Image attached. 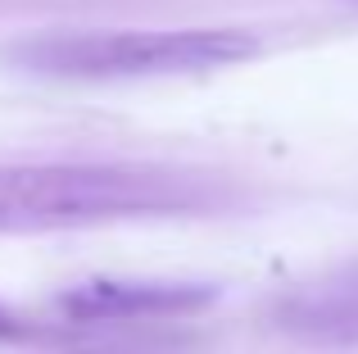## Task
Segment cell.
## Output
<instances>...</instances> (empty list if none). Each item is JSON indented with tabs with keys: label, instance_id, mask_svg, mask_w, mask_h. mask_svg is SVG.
<instances>
[{
	"label": "cell",
	"instance_id": "obj_1",
	"mask_svg": "<svg viewBox=\"0 0 358 354\" xmlns=\"http://www.w3.org/2000/svg\"><path fill=\"white\" fill-rule=\"evenodd\" d=\"M213 186L164 164H0V236L195 213Z\"/></svg>",
	"mask_w": 358,
	"mask_h": 354
},
{
	"label": "cell",
	"instance_id": "obj_2",
	"mask_svg": "<svg viewBox=\"0 0 358 354\" xmlns=\"http://www.w3.org/2000/svg\"><path fill=\"white\" fill-rule=\"evenodd\" d=\"M259 55V36L245 27H82L41 32L5 45V59L55 82H136L191 78L231 69Z\"/></svg>",
	"mask_w": 358,
	"mask_h": 354
},
{
	"label": "cell",
	"instance_id": "obj_3",
	"mask_svg": "<svg viewBox=\"0 0 358 354\" xmlns=\"http://www.w3.org/2000/svg\"><path fill=\"white\" fill-rule=\"evenodd\" d=\"M218 300V286L204 282H78L64 295H55L59 323L73 327H127V323H164L200 313Z\"/></svg>",
	"mask_w": 358,
	"mask_h": 354
},
{
	"label": "cell",
	"instance_id": "obj_4",
	"mask_svg": "<svg viewBox=\"0 0 358 354\" xmlns=\"http://www.w3.org/2000/svg\"><path fill=\"white\" fill-rule=\"evenodd\" d=\"M272 327L322 350H358V259L295 282L272 300Z\"/></svg>",
	"mask_w": 358,
	"mask_h": 354
}]
</instances>
